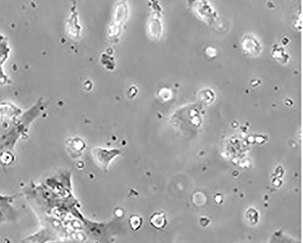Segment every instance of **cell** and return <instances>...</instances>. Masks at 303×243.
I'll use <instances>...</instances> for the list:
<instances>
[{
	"mask_svg": "<svg viewBox=\"0 0 303 243\" xmlns=\"http://www.w3.org/2000/svg\"><path fill=\"white\" fill-rule=\"evenodd\" d=\"M12 196L0 195V223L10 221L15 217V211L12 207Z\"/></svg>",
	"mask_w": 303,
	"mask_h": 243,
	"instance_id": "obj_1",
	"label": "cell"
}]
</instances>
